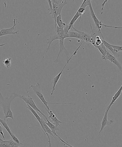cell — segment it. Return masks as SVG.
Returning <instances> with one entry per match:
<instances>
[{"mask_svg":"<svg viewBox=\"0 0 122 147\" xmlns=\"http://www.w3.org/2000/svg\"><path fill=\"white\" fill-rule=\"evenodd\" d=\"M15 98L14 93H13L9 97L5 98L0 92V103L3 111L4 119L5 120L10 118L14 120L13 114L11 109V102Z\"/></svg>","mask_w":122,"mask_h":147,"instance_id":"1","label":"cell"},{"mask_svg":"<svg viewBox=\"0 0 122 147\" xmlns=\"http://www.w3.org/2000/svg\"><path fill=\"white\" fill-rule=\"evenodd\" d=\"M32 89L33 90L34 93L37 95V96L39 98L40 100L42 102V103L45 106L47 109L48 110H50L49 107L48 106V104L51 105H76L75 103H51L47 102L45 98L44 97L43 95L41 93V86L39 83H37L35 86H34L33 85H31L30 86L29 89Z\"/></svg>","mask_w":122,"mask_h":147,"instance_id":"2","label":"cell"},{"mask_svg":"<svg viewBox=\"0 0 122 147\" xmlns=\"http://www.w3.org/2000/svg\"><path fill=\"white\" fill-rule=\"evenodd\" d=\"M51 1H52L53 11L52 18L54 19L55 22V29L57 26L56 21L57 17L59 14H61L62 10L63 7L67 4V3L66 0L62 1L61 3H60L59 1H55V0H53Z\"/></svg>","mask_w":122,"mask_h":147,"instance_id":"3","label":"cell"},{"mask_svg":"<svg viewBox=\"0 0 122 147\" xmlns=\"http://www.w3.org/2000/svg\"><path fill=\"white\" fill-rule=\"evenodd\" d=\"M56 34L51 36L47 39V44L48 45V48L47 49L46 53L48 52L50 50V46L52 43L55 40H61L62 39H65V37L67 33L64 32V29L61 28L57 26L55 28Z\"/></svg>","mask_w":122,"mask_h":147,"instance_id":"4","label":"cell"},{"mask_svg":"<svg viewBox=\"0 0 122 147\" xmlns=\"http://www.w3.org/2000/svg\"><path fill=\"white\" fill-rule=\"evenodd\" d=\"M14 95H15V97L19 98H20L23 99V100L25 102L26 104L28 105L31 107V108L34 109V110L36 112H39L44 117L45 119H47V117L45 115H44L41 111L38 109L36 105H35V102H34L33 100V99L31 98V96H21V95L17 94L15 93H14Z\"/></svg>","mask_w":122,"mask_h":147,"instance_id":"5","label":"cell"},{"mask_svg":"<svg viewBox=\"0 0 122 147\" xmlns=\"http://www.w3.org/2000/svg\"><path fill=\"white\" fill-rule=\"evenodd\" d=\"M83 43V42L81 43V44L78 47H77V49L74 51V53H73L71 57H70V58L68 60H67V63H66L64 67H63V68L62 69V70L61 72H60L59 74H58L56 76H55V77L53 78L52 81V83H51L53 85V86L52 90L51 93V96H53V94L55 90L56 86L57 83H58L59 81L60 78H61V75L62 74L63 71H64L65 68V67L67 65L69 64V62L70 60H71V59H72L73 57H74V56L76 55V54H77V51H78V50H79V49H80V47H81Z\"/></svg>","mask_w":122,"mask_h":147,"instance_id":"6","label":"cell"},{"mask_svg":"<svg viewBox=\"0 0 122 147\" xmlns=\"http://www.w3.org/2000/svg\"><path fill=\"white\" fill-rule=\"evenodd\" d=\"M92 1H90L89 5V7L90 14H91L92 18L94 21L96 27H97V30L100 34H102L101 33V29L103 26V24L102 22L101 21H99L98 19L97 18L96 16V14L95 13L94 10L93 8L92 5Z\"/></svg>","mask_w":122,"mask_h":147,"instance_id":"7","label":"cell"},{"mask_svg":"<svg viewBox=\"0 0 122 147\" xmlns=\"http://www.w3.org/2000/svg\"><path fill=\"white\" fill-rule=\"evenodd\" d=\"M16 19H14L13 21V26L11 28H8L1 29L0 31V37L3 36L9 35V34H19V30L16 31H14L15 27L17 25Z\"/></svg>","mask_w":122,"mask_h":147,"instance_id":"8","label":"cell"},{"mask_svg":"<svg viewBox=\"0 0 122 147\" xmlns=\"http://www.w3.org/2000/svg\"><path fill=\"white\" fill-rule=\"evenodd\" d=\"M108 60L109 61L111 62L117 66L119 69L122 73V67L120 63L119 62L118 60L116 59V57H115L113 55H112L107 51V55L106 56L105 60L106 63L107 64V60Z\"/></svg>","mask_w":122,"mask_h":147,"instance_id":"9","label":"cell"},{"mask_svg":"<svg viewBox=\"0 0 122 147\" xmlns=\"http://www.w3.org/2000/svg\"><path fill=\"white\" fill-rule=\"evenodd\" d=\"M108 111L106 110L105 112L104 117H103L101 122V127L99 132V135H100L101 132H102L103 129L107 125L110 126L114 123V121L113 119L108 121L107 119V114H108Z\"/></svg>","mask_w":122,"mask_h":147,"instance_id":"10","label":"cell"},{"mask_svg":"<svg viewBox=\"0 0 122 147\" xmlns=\"http://www.w3.org/2000/svg\"><path fill=\"white\" fill-rule=\"evenodd\" d=\"M44 108L48 113L49 118L52 120L53 124L57 127H58L59 126H60V124L62 122L57 119L55 115L53 113L52 111L51 110H48V109H47L45 107H44Z\"/></svg>","mask_w":122,"mask_h":147,"instance_id":"11","label":"cell"},{"mask_svg":"<svg viewBox=\"0 0 122 147\" xmlns=\"http://www.w3.org/2000/svg\"><path fill=\"white\" fill-rule=\"evenodd\" d=\"M71 30H74L76 32L82 37L83 40V41H85L87 42L91 43V36L90 34H87L85 32H83L81 31H79V30L76 29L74 27H73L71 29Z\"/></svg>","mask_w":122,"mask_h":147,"instance_id":"12","label":"cell"},{"mask_svg":"<svg viewBox=\"0 0 122 147\" xmlns=\"http://www.w3.org/2000/svg\"><path fill=\"white\" fill-rule=\"evenodd\" d=\"M27 105V106L26 108L28 109L31 112V113H32L33 115H34V116L35 117V119H37V120L38 121L40 125H41V129L43 131V133H44V128L43 127V124H42V121L43 119L42 118H41L39 116V115L38 114V113H37L36 111L33 109L32 108H31L29 105Z\"/></svg>","mask_w":122,"mask_h":147,"instance_id":"13","label":"cell"},{"mask_svg":"<svg viewBox=\"0 0 122 147\" xmlns=\"http://www.w3.org/2000/svg\"><path fill=\"white\" fill-rule=\"evenodd\" d=\"M122 91V86H121V87L120 88V89L116 92L115 94H114V96H113L112 100L110 105L107 107V109H106V110L108 111H109L110 108L111 107L112 105L114 104L115 102L117 100V99L119 97L120 95H121Z\"/></svg>","mask_w":122,"mask_h":147,"instance_id":"14","label":"cell"},{"mask_svg":"<svg viewBox=\"0 0 122 147\" xmlns=\"http://www.w3.org/2000/svg\"><path fill=\"white\" fill-rule=\"evenodd\" d=\"M82 16L80 15V14L78 12V11H77L75 15L73 17L72 19L70 21L69 24H68V31H70V30H71L73 27H74V25L75 23L77 21V20L79 18V21L80 22V20H81V17Z\"/></svg>","mask_w":122,"mask_h":147,"instance_id":"15","label":"cell"},{"mask_svg":"<svg viewBox=\"0 0 122 147\" xmlns=\"http://www.w3.org/2000/svg\"><path fill=\"white\" fill-rule=\"evenodd\" d=\"M72 38L79 39L82 40L83 41V38L81 36L79 33L76 32L75 31H69L66 34L65 38Z\"/></svg>","mask_w":122,"mask_h":147,"instance_id":"16","label":"cell"},{"mask_svg":"<svg viewBox=\"0 0 122 147\" xmlns=\"http://www.w3.org/2000/svg\"><path fill=\"white\" fill-rule=\"evenodd\" d=\"M45 119L47 121V122H45V123L46 124L47 126H48V127H49L51 131H52L53 134L54 135H55V136H57L58 138L59 137V136L58 135H57L56 133V132L57 131L59 130V128L50 122L48 120L47 118Z\"/></svg>","mask_w":122,"mask_h":147,"instance_id":"17","label":"cell"},{"mask_svg":"<svg viewBox=\"0 0 122 147\" xmlns=\"http://www.w3.org/2000/svg\"><path fill=\"white\" fill-rule=\"evenodd\" d=\"M102 42L107 49L110 50V51L113 53V55H114L115 57H120V55L118 54V53L116 52L115 51L114 49H113L112 47L111 44H109V43L105 41V40L104 39H102Z\"/></svg>","mask_w":122,"mask_h":147,"instance_id":"18","label":"cell"},{"mask_svg":"<svg viewBox=\"0 0 122 147\" xmlns=\"http://www.w3.org/2000/svg\"><path fill=\"white\" fill-rule=\"evenodd\" d=\"M95 48L97 49L101 53L102 55L103 59L105 60L106 56L107 55L108 50L106 48L103 43L101 45L98 46V47H96Z\"/></svg>","mask_w":122,"mask_h":147,"instance_id":"19","label":"cell"},{"mask_svg":"<svg viewBox=\"0 0 122 147\" xmlns=\"http://www.w3.org/2000/svg\"><path fill=\"white\" fill-rule=\"evenodd\" d=\"M56 21L57 25L60 28L64 29L65 27L66 26V24L63 21L61 14H59L57 17Z\"/></svg>","mask_w":122,"mask_h":147,"instance_id":"20","label":"cell"},{"mask_svg":"<svg viewBox=\"0 0 122 147\" xmlns=\"http://www.w3.org/2000/svg\"><path fill=\"white\" fill-rule=\"evenodd\" d=\"M0 123L2 124L4 129H5L7 132H8L10 136H11V135H12V133L11 132V131L9 127L8 126L5 120L0 119Z\"/></svg>","mask_w":122,"mask_h":147,"instance_id":"21","label":"cell"},{"mask_svg":"<svg viewBox=\"0 0 122 147\" xmlns=\"http://www.w3.org/2000/svg\"><path fill=\"white\" fill-rule=\"evenodd\" d=\"M11 58H7L3 61V64L7 68H9L11 66Z\"/></svg>","mask_w":122,"mask_h":147,"instance_id":"22","label":"cell"},{"mask_svg":"<svg viewBox=\"0 0 122 147\" xmlns=\"http://www.w3.org/2000/svg\"><path fill=\"white\" fill-rule=\"evenodd\" d=\"M11 136V139H12V140L14 142H15V143L18 144L20 145H25L21 143V142H20L19 140V139L17 138V137L13 133Z\"/></svg>","mask_w":122,"mask_h":147,"instance_id":"23","label":"cell"},{"mask_svg":"<svg viewBox=\"0 0 122 147\" xmlns=\"http://www.w3.org/2000/svg\"><path fill=\"white\" fill-rule=\"evenodd\" d=\"M0 147H10L6 140H3L0 138Z\"/></svg>","mask_w":122,"mask_h":147,"instance_id":"24","label":"cell"},{"mask_svg":"<svg viewBox=\"0 0 122 147\" xmlns=\"http://www.w3.org/2000/svg\"><path fill=\"white\" fill-rule=\"evenodd\" d=\"M7 142L9 144L10 147H20L19 145L15 143L11 139L7 141Z\"/></svg>","mask_w":122,"mask_h":147,"instance_id":"25","label":"cell"},{"mask_svg":"<svg viewBox=\"0 0 122 147\" xmlns=\"http://www.w3.org/2000/svg\"><path fill=\"white\" fill-rule=\"evenodd\" d=\"M111 45L116 52L118 53L119 52L122 51V46L114 45Z\"/></svg>","mask_w":122,"mask_h":147,"instance_id":"26","label":"cell"},{"mask_svg":"<svg viewBox=\"0 0 122 147\" xmlns=\"http://www.w3.org/2000/svg\"><path fill=\"white\" fill-rule=\"evenodd\" d=\"M89 0H84L83 1L82 3L80 5V7L85 8L87 6H89Z\"/></svg>","mask_w":122,"mask_h":147,"instance_id":"27","label":"cell"},{"mask_svg":"<svg viewBox=\"0 0 122 147\" xmlns=\"http://www.w3.org/2000/svg\"><path fill=\"white\" fill-rule=\"evenodd\" d=\"M58 138L59 139L60 141H61L62 142H63V143H64V147H74L73 146H72L71 145H70V144L68 143V142H65V141L63 140L61 138L59 137Z\"/></svg>","mask_w":122,"mask_h":147,"instance_id":"28","label":"cell"},{"mask_svg":"<svg viewBox=\"0 0 122 147\" xmlns=\"http://www.w3.org/2000/svg\"><path fill=\"white\" fill-rule=\"evenodd\" d=\"M3 130L4 129H3V128L1 127V125H0V134L1 135V136H2L3 139L4 140H5V137L4 136V134L3 133Z\"/></svg>","mask_w":122,"mask_h":147,"instance_id":"29","label":"cell"},{"mask_svg":"<svg viewBox=\"0 0 122 147\" xmlns=\"http://www.w3.org/2000/svg\"><path fill=\"white\" fill-rule=\"evenodd\" d=\"M6 45V44H2L1 45H0V47H3V46H5Z\"/></svg>","mask_w":122,"mask_h":147,"instance_id":"30","label":"cell"},{"mask_svg":"<svg viewBox=\"0 0 122 147\" xmlns=\"http://www.w3.org/2000/svg\"><path fill=\"white\" fill-rule=\"evenodd\" d=\"M1 103H0V110H1Z\"/></svg>","mask_w":122,"mask_h":147,"instance_id":"31","label":"cell"},{"mask_svg":"<svg viewBox=\"0 0 122 147\" xmlns=\"http://www.w3.org/2000/svg\"><path fill=\"white\" fill-rule=\"evenodd\" d=\"M120 29H122V27H120Z\"/></svg>","mask_w":122,"mask_h":147,"instance_id":"32","label":"cell"},{"mask_svg":"<svg viewBox=\"0 0 122 147\" xmlns=\"http://www.w3.org/2000/svg\"></svg>","mask_w":122,"mask_h":147,"instance_id":"33","label":"cell"}]
</instances>
